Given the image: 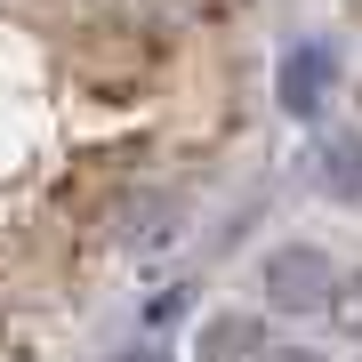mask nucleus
Listing matches in <instances>:
<instances>
[{"mask_svg": "<svg viewBox=\"0 0 362 362\" xmlns=\"http://www.w3.org/2000/svg\"><path fill=\"white\" fill-rule=\"evenodd\" d=\"M322 73H330V49H306V57H290V73H282V97H290V105H314Z\"/></svg>", "mask_w": 362, "mask_h": 362, "instance_id": "nucleus-2", "label": "nucleus"}, {"mask_svg": "<svg viewBox=\"0 0 362 362\" xmlns=\"http://www.w3.org/2000/svg\"><path fill=\"white\" fill-rule=\"evenodd\" d=\"M330 322L346 330V338H362V282H354V290H346V298H338V306H330Z\"/></svg>", "mask_w": 362, "mask_h": 362, "instance_id": "nucleus-3", "label": "nucleus"}, {"mask_svg": "<svg viewBox=\"0 0 362 362\" xmlns=\"http://www.w3.org/2000/svg\"><path fill=\"white\" fill-rule=\"evenodd\" d=\"M266 290H282V298H314V290H330V266L314 258V250H274V258H266Z\"/></svg>", "mask_w": 362, "mask_h": 362, "instance_id": "nucleus-1", "label": "nucleus"}, {"mask_svg": "<svg viewBox=\"0 0 362 362\" xmlns=\"http://www.w3.org/2000/svg\"><path fill=\"white\" fill-rule=\"evenodd\" d=\"M290 362H306V354H290Z\"/></svg>", "mask_w": 362, "mask_h": 362, "instance_id": "nucleus-4", "label": "nucleus"}]
</instances>
